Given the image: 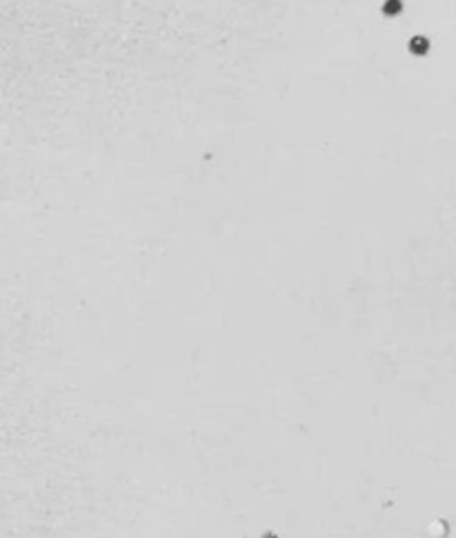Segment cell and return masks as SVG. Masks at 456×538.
Returning <instances> with one entry per match:
<instances>
[{
    "label": "cell",
    "mask_w": 456,
    "mask_h": 538,
    "mask_svg": "<svg viewBox=\"0 0 456 538\" xmlns=\"http://www.w3.org/2000/svg\"><path fill=\"white\" fill-rule=\"evenodd\" d=\"M432 51H434V45H432V38H430L428 33L416 31V33L410 36V40H408V53L410 56L428 58V56H432Z\"/></svg>",
    "instance_id": "1"
},
{
    "label": "cell",
    "mask_w": 456,
    "mask_h": 538,
    "mask_svg": "<svg viewBox=\"0 0 456 538\" xmlns=\"http://www.w3.org/2000/svg\"><path fill=\"white\" fill-rule=\"evenodd\" d=\"M403 9H405V0H385V4H383V13L388 18L400 16Z\"/></svg>",
    "instance_id": "2"
}]
</instances>
